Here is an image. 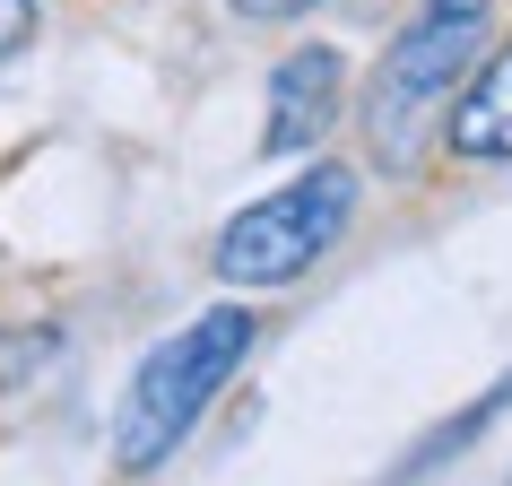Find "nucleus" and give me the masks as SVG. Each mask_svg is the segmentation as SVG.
Here are the masks:
<instances>
[{
  "label": "nucleus",
  "mask_w": 512,
  "mask_h": 486,
  "mask_svg": "<svg viewBox=\"0 0 512 486\" xmlns=\"http://www.w3.org/2000/svg\"><path fill=\"white\" fill-rule=\"evenodd\" d=\"M261 322L243 313V304H209L200 322H183L174 339L139 356L131 391H122V417H113V469L122 478H148L165 460L191 443V426L209 417V400L235 382V365L252 356Z\"/></svg>",
  "instance_id": "nucleus-1"
},
{
  "label": "nucleus",
  "mask_w": 512,
  "mask_h": 486,
  "mask_svg": "<svg viewBox=\"0 0 512 486\" xmlns=\"http://www.w3.org/2000/svg\"><path fill=\"white\" fill-rule=\"evenodd\" d=\"M356 217V174L348 165H304L296 183L261 191L252 209L226 217L217 235V278L226 287H296Z\"/></svg>",
  "instance_id": "nucleus-2"
},
{
  "label": "nucleus",
  "mask_w": 512,
  "mask_h": 486,
  "mask_svg": "<svg viewBox=\"0 0 512 486\" xmlns=\"http://www.w3.org/2000/svg\"><path fill=\"white\" fill-rule=\"evenodd\" d=\"M486 18H495V0H417V18L400 27V44L382 53L374 87H365L374 157H391V165L408 157L417 122L469 79V61H478V44H486Z\"/></svg>",
  "instance_id": "nucleus-3"
},
{
  "label": "nucleus",
  "mask_w": 512,
  "mask_h": 486,
  "mask_svg": "<svg viewBox=\"0 0 512 486\" xmlns=\"http://www.w3.org/2000/svg\"><path fill=\"white\" fill-rule=\"evenodd\" d=\"M339 79H348V61L330 53V44H304L270 70V122H261V148L270 157H296L313 139L339 122Z\"/></svg>",
  "instance_id": "nucleus-4"
},
{
  "label": "nucleus",
  "mask_w": 512,
  "mask_h": 486,
  "mask_svg": "<svg viewBox=\"0 0 512 486\" xmlns=\"http://www.w3.org/2000/svg\"><path fill=\"white\" fill-rule=\"evenodd\" d=\"M443 139H452V157H469V165H504L512 157V44H495V53L478 61V79H469V96L452 105Z\"/></svg>",
  "instance_id": "nucleus-5"
},
{
  "label": "nucleus",
  "mask_w": 512,
  "mask_h": 486,
  "mask_svg": "<svg viewBox=\"0 0 512 486\" xmlns=\"http://www.w3.org/2000/svg\"><path fill=\"white\" fill-rule=\"evenodd\" d=\"M504 408H512V374L495 382V391H486L478 408H460V417H443V426H434L426 443H417V460H408V486H417V478H434V469H452V452H469V443H478V434L495 426Z\"/></svg>",
  "instance_id": "nucleus-6"
},
{
  "label": "nucleus",
  "mask_w": 512,
  "mask_h": 486,
  "mask_svg": "<svg viewBox=\"0 0 512 486\" xmlns=\"http://www.w3.org/2000/svg\"><path fill=\"white\" fill-rule=\"evenodd\" d=\"M35 44V0H0V61Z\"/></svg>",
  "instance_id": "nucleus-7"
},
{
  "label": "nucleus",
  "mask_w": 512,
  "mask_h": 486,
  "mask_svg": "<svg viewBox=\"0 0 512 486\" xmlns=\"http://www.w3.org/2000/svg\"><path fill=\"white\" fill-rule=\"evenodd\" d=\"M226 9H235V18H304L313 0H226Z\"/></svg>",
  "instance_id": "nucleus-8"
}]
</instances>
